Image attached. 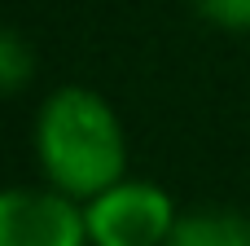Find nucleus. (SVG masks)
Segmentation results:
<instances>
[{"label":"nucleus","instance_id":"7ed1b4c3","mask_svg":"<svg viewBox=\"0 0 250 246\" xmlns=\"http://www.w3.org/2000/svg\"><path fill=\"white\" fill-rule=\"evenodd\" d=\"M0 246H92L83 202L62 189L4 185L0 189Z\"/></svg>","mask_w":250,"mask_h":246},{"label":"nucleus","instance_id":"f257e3e1","mask_svg":"<svg viewBox=\"0 0 250 246\" xmlns=\"http://www.w3.org/2000/svg\"><path fill=\"white\" fill-rule=\"evenodd\" d=\"M31 145L40 172L53 189L88 202L127 176V132L119 110L83 84L53 88L31 123Z\"/></svg>","mask_w":250,"mask_h":246},{"label":"nucleus","instance_id":"f03ea898","mask_svg":"<svg viewBox=\"0 0 250 246\" xmlns=\"http://www.w3.org/2000/svg\"><path fill=\"white\" fill-rule=\"evenodd\" d=\"M176 198L158 180L123 176L83 202V224L92 246H167L176 229Z\"/></svg>","mask_w":250,"mask_h":246},{"label":"nucleus","instance_id":"423d86ee","mask_svg":"<svg viewBox=\"0 0 250 246\" xmlns=\"http://www.w3.org/2000/svg\"><path fill=\"white\" fill-rule=\"evenodd\" d=\"M193 9L202 22L220 31H237V35L250 31V0H193Z\"/></svg>","mask_w":250,"mask_h":246},{"label":"nucleus","instance_id":"20e7f679","mask_svg":"<svg viewBox=\"0 0 250 246\" xmlns=\"http://www.w3.org/2000/svg\"><path fill=\"white\" fill-rule=\"evenodd\" d=\"M167 246H250V220L229 207L180 211Z\"/></svg>","mask_w":250,"mask_h":246},{"label":"nucleus","instance_id":"39448f33","mask_svg":"<svg viewBox=\"0 0 250 246\" xmlns=\"http://www.w3.org/2000/svg\"><path fill=\"white\" fill-rule=\"evenodd\" d=\"M35 79V48L26 44L22 31L0 26V97L22 92Z\"/></svg>","mask_w":250,"mask_h":246}]
</instances>
